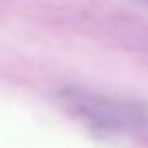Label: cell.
Wrapping results in <instances>:
<instances>
[{"label":"cell","mask_w":148,"mask_h":148,"mask_svg":"<svg viewBox=\"0 0 148 148\" xmlns=\"http://www.w3.org/2000/svg\"><path fill=\"white\" fill-rule=\"evenodd\" d=\"M61 99L84 121L99 130H126L146 121V110L138 103L99 96L83 90H64Z\"/></svg>","instance_id":"1"}]
</instances>
